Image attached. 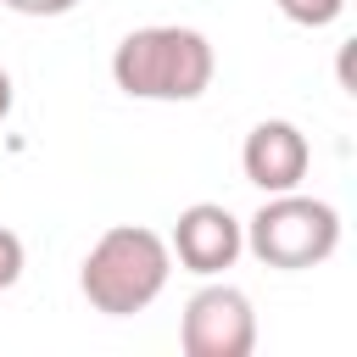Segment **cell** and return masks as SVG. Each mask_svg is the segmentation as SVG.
<instances>
[{
  "label": "cell",
  "mask_w": 357,
  "mask_h": 357,
  "mask_svg": "<svg viewBox=\"0 0 357 357\" xmlns=\"http://www.w3.org/2000/svg\"><path fill=\"white\" fill-rule=\"evenodd\" d=\"M167 273H173L167 240L156 229H145V223H117L89 245V257L78 268V290H84V301L95 312L134 318L167 290Z\"/></svg>",
  "instance_id": "cell-1"
},
{
  "label": "cell",
  "mask_w": 357,
  "mask_h": 357,
  "mask_svg": "<svg viewBox=\"0 0 357 357\" xmlns=\"http://www.w3.org/2000/svg\"><path fill=\"white\" fill-rule=\"evenodd\" d=\"M6 11H17V17H67L78 0H0Z\"/></svg>",
  "instance_id": "cell-9"
},
{
  "label": "cell",
  "mask_w": 357,
  "mask_h": 357,
  "mask_svg": "<svg viewBox=\"0 0 357 357\" xmlns=\"http://www.w3.org/2000/svg\"><path fill=\"white\" fill-rule=\"evenodd\" d=\"M296 28H329L340 11H346V0H273Z\"/></svg>",
  "instance_id": "cell-7"
},
{
  "label": "cell",
  "mask_w": 357,
  "mask_h": 357,
  "mask_svg": "<svg viewBox=\"0 0 357 357\" xmlns=\"http://www.w3.org/2000/svg\"><path fill=\"white\" fill-rule=\"evenodd\" d=\"M11 100H17V89H11V73L0 67V123L11 117Z\"/></svg>",
  "instance_id": "cell-10"
},
{
  "label": "cell",
  "mask_w": 357,
  "mask_h": 357,
  "mask_svg": "<svg viewBox=\"0 0 357 357\" xmlns=\"http://www.w3.org/2000/svg\"><path fill=\"white\" fill-rule=\"evenodd\" d=\"M335 245H340V212L318 195H301V190L268 195L245 223V251L279 273L318 268L335 257Z\"/></svg>",
  "instance_id": "cell-3"
},
{
  "label": "cell",
  "mask_w": 357,
  "mask_h": 357,
  "mask_svg": "<svg viewBox=\"0 0 357 357\" xmlns=\"http://www.w3.org/2000/svg\"><path fill=\"white\" fill-rule=\"evenodd\" d=\"M212 45L195 28L151 22L112 50V84L134 100H201L212 84Z\"/></svg>",
  "instance_id": "cell-2"
},
{
  "label": "cell",
  "mask_w": 357,
  "mask_h": 357,
  "mask_svg": "<svg viewBox=\"0 0 357 357\" xmlns=\"http://www.w3.org/2000/svg\"><path fill=\"white\" fill-rule=\"evenodd\" d=\"M307 167H312V145H307V134H301L296 123H284V117L257 123V128L245 134V145H240V173H245V184H257L262 195L301 190Z\"/></svg>",
  "instance_id": "cell-6"
},
{
  "label": "cell",
  "mask_w": 357,
  "mask_h": 357,
  "mask_svg": "<svg viewBox=\"0 0 357 357\" xmlns=\"http://www.w3.org/2000/svg\"><path fill=\"white\" fill-rule=\"evenodd\" d=\"M22 268H28V251H22V234H11V229H0V290H11V284L22 279Z\"/></svg>",
  "instance_id": "cell-8"
},
{
  "label": "cell",
  "mask_w": 357,
  "mask_h": 357,
  "mask_svg": "<svg viewBox=\"0 0 357 357\" xmlns=\"http://www.w3.org/2000/svg\"><path fill=\"white\" fill-rule=\"evenodd\" d=\"M167 251L178 257L184 273L218 279L223 268L240 262V251H245V223H240L229 206H218V201H195V206L178 212V223H173V234H167Z\"/></svg>",
  "instance_id": "cell-5"
},
{
  "label": "cell",
  "mask_w": 357,
  "mask_h": 357,
  "mask_svg": "<svg viewBox=\"0 0 357 357\" xmlns=\"http://www.w3.org/2000/svg\"><path fill=\"white\" fill-rule=\"evenodd\" d=\"M178 346H184V357H251V346H257L251 296L234 284H201L184 301Z\"/></svg>",
  "instance_id": "cell-4"
}]
</instances>
